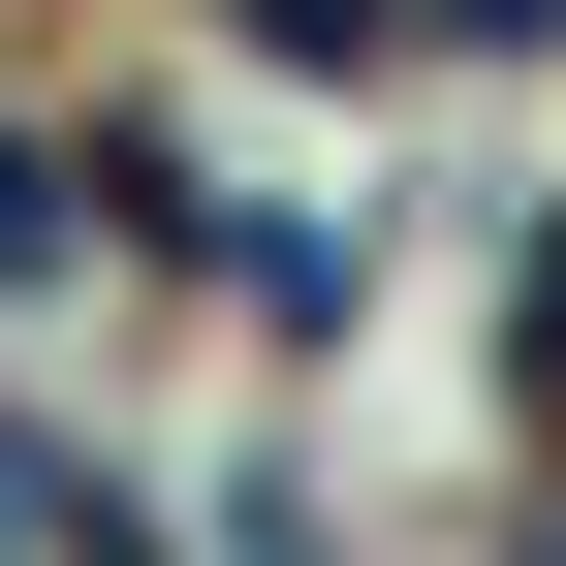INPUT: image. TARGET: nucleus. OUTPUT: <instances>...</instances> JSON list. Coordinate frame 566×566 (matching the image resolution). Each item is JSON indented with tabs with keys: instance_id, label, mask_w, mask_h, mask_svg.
I'll use <instances>...</instances> for the list:
<instances>
[{
	"instance_id": "1",
	"label": "nucleus",
	"mask_w": 566,
	"mask_h": 566,
	"mask_svg": "<svg viewBox=\"0 0 566 566\" xmlns=\"http://www.w3.org/2000/svg\"><path fill=\"white\" fill-rule=\"evenodd\" d=\"M0 252H63V158H32V126H0Z\"/></svg>"
}]
</instances>
